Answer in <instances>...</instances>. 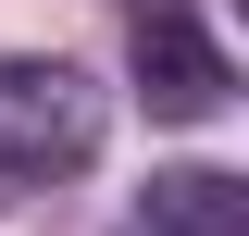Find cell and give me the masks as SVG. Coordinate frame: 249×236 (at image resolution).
<instances>
[{"label":"cell","instance_id":"cell-1","mask_svg":"<svg viewBox=\"0 0 249 236\" xmlns=\"http://www.w3.org/2000/svg\"><path fill=\"white\" fill-rule=\"evenodd\" d=\"M100 149V87L75 62H0V199L50 186Z\"/></svg>","mask_w":249,"mask_h":236},{"label":"cell","instance_id":"cell-3","mask_svg":"<svg viewBox=\"0 0 249 236\" xmlns=\"http://www.w3.org/2000/svg\"><path fill=\"white\" fill-rule=\"evenodd\" d=\"M137 224L150 236H249V186L224 162H175V174L137 186Z\"/></svg>","mask_w":249,"mask_h":236},{"label":"cell","instance_id":"cell-2","mask_svg":"<svg viewBox=\"0 0 249 236\" xmlns=\"http://www.w3.org/2000/svg\"><path fill=\"white\" fill-rule=\"evenodd\" d=\"M137 87H150L162 124H212L224 100H237V75H224L212 25H199L187 0H150V13H137Z\"/></svg>","mask_w":249,"mask_h":236}]
</instances>
